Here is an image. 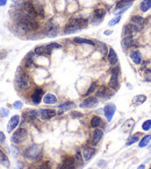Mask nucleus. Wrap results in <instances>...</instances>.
Wrapping results in <instances>:
<instances>
[{
	"label": "nucleus",
	"instance_id": "nucleus-1",
	"mask_svg": "<svg viewBox=\"0 0 151 169\" xmlns=\"http://www.w3.org/2000/svg\"><path fill=\"white\" fill-rule=\"evenodd\" d=\"M88 25V20L84 18H72L67 21L66 26L64 27V34H72L85 28Z\"/></svg>",
	"mask_w": 151,
	"mask_h": 169
},
{
	"label": "nucleus",
	"instance_id": "nucleus-2",
	"mask_svg": "<svg viewBox=\"0 0 151 169\" xmlns=\"http://www.w3.org/2000/svg\"><path fill=\"white\" fill-rule=\"evenodd\" d=\"M42 154H43L42 147L39 145H36V143H33V145L28 146L26 149L23 150V153H22V155H23V157L26 160L33 161V162L39 161L41 157H42Z\"/></svg>",
	"mask_w": 151,
	"mask_h": 169
},
{
	"label": "nucleus",
	"instance_id": "nucleus-3",
	"mask_svg": "<svg viewBox=\"0 0 151 169\" xmlns=\"http://www.w3.org/2000/svg\"><path fill=\"white\" fill-rule=\"evenodd\" d=\"M15 88L19 91H26L30 88V78L29 75L26 72L18 74V76L15 78Z\"/></svg>",
	"mask_w": 151,
	"mask_h": 169
},
{
	"label": "nucleus",
	"instance_id": "nucleus-4",
	"mask_svg": "<svg viewBox=\"0 0 151 169\" xmlns=\"http://www.w3.org/2000/svg\"><path fill=\"white\" fill-rule=\"evenodd\" d=\"M27 137H28V132L25 127H19L13 132L12 138H11V141L14 145H21L26 141Z\"/></svg>",
	"mask_w": 151,
	"mask_h": 169
},
{
	"label": "nucleus",
	"instance_id": "nucleus-5",
	"mask_svg": "<svg viewBox=\"0 0 151 169\" xmlns=\"http://www.w3.org/2000/svg\"><path fill=\"white\" fill-rule=\"evenodd\" d=\"M112 76L109 79L108 86L112 89L113 91H118L120 89V83H118V75H120V68L118 67H113L112 68Z\"/></svg>",
	"mask_w": 151,
	"mask_h": 169
},
{
	"label": "nucleus",
	"instance_id": "nucleus-6",
	"mask_svg": "<svg viewBox=\"0 0 151 169\" xmlns=\"http://www.w3.org/2000/svg\"><path fill=\"white\" fill-rule=\"evenodd\" d=\"M113 90L109 86H106V85H101L99 86L95 91V97L99 99H106V98H111L113 96Z\"/></svg>",
	"mask_w": 151,
	"mask_h": 169
},
{
	"label": "nucleus",
	"instance_id": "nucleus-7",
	"mask_svg": "<svg viewBox=\"0 0 151 169\" xmlns=\"http://www.w3.org/2000/svg\"><path fill=\"white\" fill-rule=\"evenodd\" d=\"M77 167V163H76V160H74V156H64L63 160H62V163L58 164L57 169H76Z\"/></svg>",
	"mask_w": 151,
	"mask_h": 169
},
{
	"label": "nucleus",
	"instance_id": "nucleus-8",
	"mask_svg": "<svg viewBox=\"0 0 151 169\" xmlns=\"http://www.w3.org/2000/svg\"><path fill=\"white\" fill-rule=\"evenodd\" d=\"M143 29V27H139L137 25H134L132 22H129L128 25L123 27V35L125 36H134Z\"/></svg>",
	"mask_w": 151,
	"mask_h": 169
},
{
	"label": "nucleus",
	"instance_id": "nucleus-9",
	"mask_svg": "<svg viewBox=\"0 0 151 169\" xmlns=\"http://www.w3.org/2000/svg\"><path fill=\"white\" fill-rule=\"evenodd\" d=\"M46 36H50V38H55L57 34H58V26L53 22V20L48 21V23L46 25Z\"/></svg>",
	"mask_w": 151,
	"mask_h": 169
},
{
	"label": "nucleus",
	"instance_id": "nucleus-10",
	"mask_svg": "<svg viewBox=\"0 0 151 169\" xmlns=\"http://www.w3.org/2000/svg\"><path fill=\"white\" fill-rule=\"evenodd\" d=\"M39 117V112L36 110H27L23 114H22V120L23 123H34Z\"/></svg>",
	"mask_w": 151,
	"mask_h": 169
},
{
	"label": "nucleus",
	"instance_id": "nucleus-11",
	"mask_svg": "<svg viewBox=\"0 0 151 169\" xmlns=\"http://www.w3.org/2000/svg\"><path fill=\"white\" fill-rule=\"evenodd\" d=\"M43 95H44V91L42 88H35L34 89L33 93H32V103L34 105H39L41 103V100H43Z\"/></svg>",
	"mask_w": 151,
	"mask_h": 169
},
{
	"label": "nucleus",
	"instance_id": "nucleus-12",
	"mask_svg": "<svg viewBox=\"0 0 151 169\" xmlns=\"http://www.w3.org/2000/svg\"><path fill=\"white\" fill-rule=\"evenodd\" d=\"M97 105H98V98L90 96V97H86L85 99L79 104V106H80L81 109H92V107H95Z\"/></svg>",
	"mask_w": 151,
	"mask_h": 169
},
{
	"label": "nucleus",
	"instance_id": "nucleus-13",
	"mask_svg": "<svg viewBox=\"0 0 151 169\" xmlns=\"http://www.w3.org/2000/svg\"><path fill=\"white\" fill-rule=\"evenodd\" d=\"M132 2H134V0H120V1H118L116 5H115V9H116V11H118V9L120 11V12H118V15H121L123 12H125V11L132 5Z\"/></svg>",
	"mask_w": 151,
	"mask_h": 169
},
{
	"label": "nucleus",
	"instance_id": "nucleus-14",
	"mask_svg": "<svg viewBox=\"0 0 151 169\" xmlns=\"http://www.w3.org/2000/svg\"><path fill=\"white\" fill-rule=\"evenodd\" d=\"M121 46L123 49H130L132 47L137 46V41L134 36H123V39L121 41Z\"/></svg>",
	"mask_w": 151,
	"mask_h": 169
},
{
	"label": "nucleus",
	"instance_id": "nucleus-15",
	"mask_svg": "<svg viewBox=\"0 0 151 169\" xmlns=\"http://www.w3.org/2000/svg\"><path fill=\"white\" fill-rule=\"evenodd\" d=\"M56 111L53 109H41L39 111V117L42 119V120H49L56 116Z\"/></svg>",
	"mask_w": 151,
	"mask_h": 169
},
{
	"label": "nucleus",
	"instance_id": "nucleus-16",
	"mask_svg": "<svg viewBox=\"0 0 151 169\" xmlns=\"http://www.w3.org/2000/svg\"><path fill=\"white\" fill-rule=\"evenodd\" d=\"M116 111V106L114 104H106L104 107V114L106 116V119L108 123L112 121L113 117H114V113Z\"/></svg>",
	"mask_w": 151,
	"mask_h": 169
},
{
	"label": "nucleus",
	"instance_id": "nucleus-17",
	"mask_svg": "<svg viewBox=\"0 0 151 169\" xmlns=\"http://www.w3.org/2000/svg\"><path fill=\"white\" fill-rule=\"evenodd\" d=\"M53 49L49 47V45H44V46H37L35 48V55H39V56H50L51 55Z\"/></svg>",
	"mask_w": 151,
	"mask_h": 169
},
{
	"label": "nucleus",
	"instance_id": "nucleus-18",
	"mask_svg": "<svg viewBox=\"0 0 151 169\" xmlns=\"http://www.w3.org/2000/svg\"><path fill=\"white\" fill-rule=\"evenodd\" d=\"M106 15V11L102 9V8H95L94 12H93V20H92V23H100L102 19L105 18Z\"/></svg>",
	"mask_w": 151,
	"mask_h": 169
},
{
	"label": "nucleus",
	"instance_id": "nucleus-19",
	"mask_svg": "<svg viewBox=\"0 0 151 169\" xmlns=\"http://www.w3.org/2000/svg\"><path fill=\"white\" fill-rule=\"evenodd\" d=\"M20 124V116L18 114H15L13 117L9 119V121H8V125H7V132H9V133H12L14 131L16 130V127L19 126Z\"/></svg>",
	"mask_w": 151,
	"mask_h": 169
},
{
	"label": "nucleus",
	"instance_id": "nucleus-20",
	"mask_svg": "<svg viewBox=\"0 0 151 169\" xmlns=\"http://www.w3.org/2000/svg\"><path fill=\"white\" fill-rule=\"evenodd\" d=\"M81 153H83V157H84V161H90L91 159H92L94 154H95V148H93L91 146H85L83 150H81Z\"/></svg>",
	"mask_w": 151,
	"mask_h": 169
},
{
	"label": "nucleus",
	"instance_id": "nucleus-21",
	"mask_svg": "<svg viewBox=\"0 0 151 169\" xmlns=\"http://www.w3.org/2000/svg\"><path fill=\"white\" fill-rule=\"evenodd\" d=\"M129 56H130V59H132V61L135 63V64H142V62H143V57H142V54H141V52L138 50V49H134V50H132L130 52V54H129Z\"/></svg>",
	"mask_w": 151,
	"mask_h": 169
},
{
	"label": "nucleus",
	"instance_id": "nucleus-22",
	"mask_svg": "<svg viewBox=\"0 0 151 169\" xmlns=\"http://www.w3.org/2000/svg\"><path fill=\"white\" fill-rule=\"evenodd\" d=\"M104 137V131L101 128H94V131L92 132V143L93 146H97L100 140Z\"/></svg>",
	"mask_w": 151,
	"mask_h": 169
},
{
	"label": "nucleus",
	"instance_id": "nucleus-23",
	"mask_svg": "<svg viewBox=\"0 0 151 169\" xmlns=\"http://www.w3.org/2000/svg\"><path fill=\"white\" fill-rule=\"evenodd\" d=\"M35 56V52H29L28 54L26 55V57L23 59V67L27 68V69H30L34 67V57Z\"/></svg>",
	"mask_w": 151,
	"mask_h": 169
},
{
	"label": "nucleus",
	"instance_id": "nucleus-24",
	"mask_svg": "<svg viewBox=\"0 0 151 169\" xmlns=\"http://www.w3.org/2000/svg\"><path fill=\"white\" fill-rule=\"evenodd\" d=\"M107 59H108L109 64L112 65V67H115V65L118 64V55H116V52H115V50H114L113 48H109V49H108V54H107Z\"/></svg>",
	"mask_w": 151,
	"mask_h": 169
},
{
	"label": "nucleus",
	"instance_id": "nucleus-25",
	"mask_svg": "<svg viewBox=\"0 0 151 169\" xmlns=\"http://www.w3.org/2000/svg\"><path fill=\"white\" fill-rule=\"evenodd\" d=\"M76 107V104L73 103V102H65V103H63V104H59L58 105V113L57 114H63L65 111H69V110H72Z\"/></svg>",
	"mask_w": 151,
	"mask_h": 169
},
{
	"label": "nucleus",
	"instance_id": "nucleus-26",
	"mask_svg": "<svg viewBox=\"0 0 151 169\" xmlns=\"http://www.w3.org/2000/svg\"><path fill=\"white\" fill-rule=\"evenodd\" d=\"M43 103L46 105H55L57 104V97L53 93H46L43 97Z\"/></svg>",
	"mask_w": 151,
	"mask_h": 169
},
{
	"label": "nucleus",
	"instance_id": "nucleus-27",
	"mask_svg": "<svg viewBox=\"0 0 151 169\" xmlns=\"http://www.w3.org/2000/svg\"><path fill=\"white\" fill-rule=\"evenodd\" d=\"M102 119L99 117V116H94V117L91 118L90 120V127L91 128H99L101 125H102Z\"/></svg>",
	"mask_w": 151,
	"mask_h": 169
},
{
	"label": "nucleus",
	"instance_id": "nucleus-28",
	"mask_svg": "<svg viewBox=\"0 0 151 169\" xmlns=\"http://www.w3.org/2000/svg\"><path fill=\"white\" fill-rule=\"evenodd\" d=\"M130 22L134 23V25H137L139 27H143L145 23V19L143 16H139V15H134L130 18Z\"/></svg>",
	"mask_w": 151,
	"mask_h": 169
},
{
	"label": "nucleus",
	"instance_id": "nucleus-29",
	"mask_svg": "<svg viewBox=\"0 0 151 169\" xmlns=\"http://www.w3.org/2000/svg\"><path fill=\"white\" fill-rule=\"evenodd\" d=\"M0 164L4 166L5 168H9V167H11V162H9L7 155L2 152V150H0Z\"/></svg>",
	"mask_w": 151,
	"mask_h": 169
},
{
	"label": "nucleus",
	"instance_id": "nucleus-30",
	"mask_svg": "<svg viewBox=\"0 0 151 169\" xmlns=\"http://www.w3.org/2000/svg\"><path fill=\"white\" fill-rule=\"evenodd\" d=\"M150 141H151V134H146L145 137H143L139 142H138V147L139 148H144V147H148L150 145Z\"/></svg>",
	"mask_w": 151,
	"mask_h": 169
},
{
	"label": "nucleus",
	"instance_id": "nucleus-31",
	"mask_svg": "<svg viewBox=\"0 0 151 169\" xmlns=\"http://www.w3.org/2000/svg\"><path fill=\"white\" fill-rule=\"evenodd\" d=\"M151 8V0H142L141 4H139V11L141 12H148Z\"/></svg>",
	"mask_w": 151,
	"mask_h": 169
},
{
	"label": "nucleus",
	"instance_id": "nucleus-32",
	"mask_svg": "<svg viewBox=\"0 0 151 169\" xmlns=\"http://www.w3.org/2000/svg\"><path fill=\"white\" fill-rule=\"evenodd\" d=\"M73 42L76 43H80V45H90V46H94L95 42L90 39H84V38H74Z\"/></svg>",
	"mask_w": 151,
	"mask_h": 169
},
{
	"label": "nucleus",
	"instance_id": "nucleus-33",
	"mask_svg": "<svg viewBox=\"0 0 151 169\" xmlns=\"http://www.w3.org/2000/svg\"><path fill=\"white\" fill-rule=\"evenodd\" d=\"M99 88V85L97 82H93L92 84H91V86L88 88V90L85 92V95H84V97H90L92 93H94V92L97 91V89Z\"/></svg>",
	"mask_w": 151,
	"mask_h": 169
},
{
	"label": "nucleus",
	"instance_id": "nucleus-34",
	"mask_svg": "<svg viewBox=\"0 0 151 169\" xmlns=\"http://www.w3.org/2000/svg\"><path fill=\"white\" fill-rule=\"evenodd\" d=\"M83 159H84V157H83V153H81L80 150H77L76 154H74V160H76V163H77L78 166H81V164H83V162H84Z\"/></svg>",
	"mask_w": 151,
	"mask_h": 169
},
{
	"label": "nucleus",
	"instance_id": "nucleus-35",
	"mask_svg": "<svg viewBox=\"0 0 151 169\" xmlns=\"http://www.w3.org/2000/svg\"><path fill=\"white\" fill-rule=\"evenodd\" d=\"M145 100H146V97H145L144 95H137L136 97L134 98V103H135V105L143 104Z\"/></svg>",
	"mask_w": 151,
	"mask_h": 169
},
{
	"label": "nucleus",
	"instance_id": "nucleus-36",
	"mask_svg": "<svg viewBox=\"0 0 151 169\" xmlns=\"http://www.w3.org/2000/svg\"><path fill=\"white\" fill-rule=\"evenodd\" d=\"M137 141H139V137H138V134H134V135H132V137H129V139L127 140L125 145H127V146H132V145H134V143L137 142Z\"/></svg>",
	"mask_w": 151,
	"mask_h": 169
},
{
	"label": "nucleus",
	"instance_id": "nucleus-37",
	"mask_svg": "<svg viewBox=\"0 0 151 169\" xmlns=\"http://www.w3.org/2000/svg\"><path fill=\"white\" fill-rule=\"evenodd\" d=\"M98 46H99V49H100V52H102L104 55L108 52V49H109V48L106 46L105 43H102V42H98Z\"/></svg>",
	"mask_w": 151,
	"mask_h": 169
},
{
	"label": "nucleus",
	"instance_id": "nucleus-38",
	"mask_svg": "<svg viewBox=\"0 0 151 169\" xmlns=\"http://www.w3.org/2000/svg\"><path fill=\"white\" fill-rule=\"evenodd\" d=\"M142 130L143 131H150L151 130V119L145 120L143 125H142Z\"/></svg>",
	"mask_w": 151,
	"mask_h": 169
},
{
	"label": "nucleus",
	"instance_id": "nucleus-39",
	"mask_svg": "<svg viewBox=\"0 0 151 169\" xmlns=\"http://www.w3.org/2000/svg\"><path fill=\"white\" fill-rule=\"evenodd\" d=\"M36 13H37V16H39V18H44V8L41 5H39L36 7Z\"/></svg>",
	"mask_w": 151,
	"mask_h": 169
},
{
	"label": "nucleus",
	"instance_id": "nucleus-40",
	"mask_svg": "<svg viewBox=\"0 0 151 169\" xmlns=\"http://www.w3.org/2000/svg\"><path fill=\"white\" fill-rule=\"evenodd\" d=\"M35 169H51V164H50V162H48V161H46V162L41 163L37 168Z\"/></svg>",
	"mask_w": 151,
	"mask_h": 169
},
{
	"label": "nucleus",
	"instance_id": "nucleus-41",
	"mask_svg": "<svg viewBox=\"0 0 151 169\" xmlns=\"http://www.w3.org/2000/svg\"><path fill=\"white\" fill-rule=\"evenodd\" d=\"M120 20H121V15H118V16H115L114 19H112L109 22H108V26H114V25H116L120 22Z\"/></svg>",
	"mask_w": 151,
	"mask_h": 169
},
{
	"label": "nucleus",
	"instance_id": "nucleus-42",
	"mask_svg": "<svg viewBox=\"0 0 151 169\" xmlns=\"http://www.w3.org/2000/svg\"><path fill=\"white\" fill-rule=\"evenodd\" d=\"M22 106H23V103L20 102V100H16V102L13 104V107L15 109V110H20V109H22Z\"/></svg>",
	"mask_w": 151,
	"mask_h": 169
},
{
	"label": "nucleus",
	"instance_id": "nucleus-43",
	"mask_svg": "<svg viewBox=\"0 0 151 169\" xmlns=\"http://www.w3.org/2000/svg\"><path fill=\"white\" fill-rule=\"evenodd\" d=\"M49 47L51 48V49H60L62 46L59 45V43H56V42H51V43H49Z\"/></svg>",
	"mask_w": 151,
	"mask_h": 169
},
{
	"label": "nucleus",
	"instance_id": "nucleus-44",
	"mask_svg": "<svg viewBox=\"0 0 151 169\" xmlns=\"http://www.w3.org/2000/svg\"><path fill=\"white\" fill-rule=\"evenodd\" d=\"M71 117L72 118H81L83 117V113L77 112V111H73V112H71Z\"/></svg>",
	"mask_w": 151,
	"mask_h": 169
},
{
	"label": "nucleus",
	"instance_id": "nucleus-45",
	"mask_svg": "<svg viewBox=\"0 0 151 169\" xmlns=\"http://www.w3.org/2000/svg\"><path fill=\"white\" fill-rule=\"evenodd\" d=\"M8 113H9V111L7 110V109H1V111H0V114H1V117H7L8 116Z\"/></svg>",
	"mask_w": 151,
	"mask_h": 169
},
{
	"label": "nucleus",
	"instance_id": "nucleus-46",
	"mask_svg": "<svg viewBox=\"0 0 151 169\" xmlns=\"http://www.w3.org/2000/svg\"><path fill=\"white\" fill-rule=\"evenodd\" d=\"M12 150H13L14 155H18V154H19V149L16 148V146H15L14 143H12Z\"/></svg>",
	"mask_w": 151,
	"mask_h": 169
},
{
	"label": "nucleus",
	"instance_id": "nucleus-47",
	"mask_svg": "<svg viewBox=\"0 0 151 169\" xmlns=\"http://www.w3.org/2000/svg\"><path fill=\"white\" fill-rule=\"evenodd\" d=\"M5 140H6V137H5V134H4L2 132H0V143L5 142Z\"/></svg>",
	"mask_w": 151,
	"mask_h": 169
},
{
	"label": "nucleus",
	"instance_id": "nucleus-48",
	"mask_svg": "<svg viewBox=\"0 0 151 169\" xmlns=\"http://www.w3.org/2000/svg\"><path fill=\"white\" fill-rule=\"evenodd\" d=\"M106 164H107V163L104 162V161H101V162H99V163H98V166H99V167H101V168H104V167H106Z\"/></svg>",
	"mask_w": 151,
	"mask_h": 169
},
{
	"label": "nucleus",
	"instance_id": "nucleus-49",
	"mask_svg": "<svg viewBox=\"0 0 151 169\" xmlns=\"http://www.w3.org/2000/svg\"><path fill=\"white\" fill-rule=\"evenodd\" d=\"M7 4V0H0V6H5Z\"/></svg>",
	"mask_w": 151,
	"mask_h": 169
},
{
	"label": "nucleus",
	"instance_id": "nucleus-50",
	"mask_svg": "<svg viewBox=\"0 0 151 169\" xmlns=\"http://www.w3.org/2000/svg\"><path fill=\"white\" fill-rule=\"evenodd\" d=\"M112 34V31H106L105 32V35H111Z\"/></svg>",
	"mask_w": 151,
	"mask_h": 169
},
{
	"label": "nucleus",
	"instance_id": "nucleus-51",
	"mask_svg": "<svg viewBox=\"0 0 151 169\" xmlns=\"http://www.w3.org/2000/svg\"><path fill=\"white\" fill-rule=\"evenodd\" d=\"M144 168H145V164H141V166H139L137 169H144Z\"/></svg>",
	"mask_w": 151,
	"mask_h": 169
},
{
	"label": "nucleus",
	"instance_id": "nucleus-52",
	"mask_svg": "<svg viewBox=\"0 0 151 169\" xmlns=\"http://www.w3.org/2000/svg\"><path fill=\"white\" fill-rule=\"evenodd\" d=\"M150 148H151V143H150Z\"/></svg>",
	"mask_w": 151,
	"mask_h": 169
},
{
	"label": "nucleus",
	"instance_id": "nucleus-53",
	"mask_svg": "<svg viewBox=\"0 0 151 169\" xmlns=\"http://www.w3.org/2000/svg\"><path fill=\"white\" fill-rule=\"evenodd\" d=\"M0 111H1V109H0Z\"/></svg>",
	"mask_w": 151,
	"mask_h": 169
},
{
	"label": "nucleus",
	"instance_id": "nucleus-54",
	"mask_svg": "<svg viewBox=\"0 0 151 169\" xmlns=\"http://www.w3.org/2000/svg\"><path fill=\"white\" fill-rule=\"evenodd\" d=\"M149 169H151V168H149Z\"/></svg>",
	"mask_w": 151,
	"mask_h": 169
}]
</instances>
